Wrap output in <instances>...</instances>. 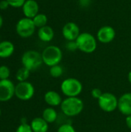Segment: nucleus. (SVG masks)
<instances>
[{"mask_svg": "<svg viewBox=\"0 0 131 132\" xmlns=\"http://www.w3.org/2000/svg\"><path fill=\"white\" fill-rule=\"evenodd\" d=\"M61 111L67 117H76L80 114L84 108V104L79 97H66L60 105Z\"/></svg>", "mask_w": 131, "mask_h": 132, "instance_id": "nucleus-1", "label": "nucleus"}, {"mask_svg": "<svg viewBox=\"0 0 131 132\" xmlns=\"http://www.w3.org/2000/svg\"><path fill=\"white\" fill-rule=\"evenodd\" d=\"M78 50L84 53H93L97 47V38L90 32H81L76 39Z\"/></svg>", "mask_w": 131, "mask_h": 132, "instance_id": "nucleus-2", "label": "nucleus"}, {"mask_svg": "<svg viewBox=\"0 0 131 132\" xmlns=\"http://www.w3.org/2000/svg\"><path fill=\"white\" fill-rule=\"evenodd\" d=\"M42 57L43 63L51 67L60 63L63 60V51L59 46H48L42 52Z\"/></svg>", "mask_w": 131, "mask_h": 132, "instance_id": "nucleus-3", "label": "nucleus"}, {"mask_svg": "<svg viewBox=\"0 0 131 132\" xmlns=\"http://www.w3.org/2000/svg\"><path fill=\"white\" fill-rule=\"evenodd\" d=\"M60 89L66 97H79L83 91V84L78 79L69 77L62 82Z\"/></svg>", "mask_w": 131, "mask_h": 132, "instance_id": "nucleus-4", "label": "nucleus"}, {"mask_svg": "<svg viewBox=\"0 0 131 132\" xmlns=\"http://www.w3.org/2000/svg\"><path fill=\"white\" fill-rule=\"evenodd\" d=\"M22 67L27 68L30 71L39 69L43 63L42 53L36 50H28L25 52L22 56Z\"/></svg>", "mask_w": 131, "mask_h": 132, "instance_id": "nucleus-5", "label": "nucleus"}, {"mask_svg": "<svg viewBox=\"0 0 131 132\" xmlns=\"http://www.w3.org/2000/svg\"><path fill=\"white\" fill-rule=\"evenodd\" d=\"M97 101L100 108L105 112H113L118 108V98L112 93H103L102 96Z\"/></svg>", "mask_w": 131, "mask_h": 132, "instance_id": "nucleus-6", "label": "nucleus"}, {"mask_svg": "<svg viewBox=\"0 0 131 132\" xmlns=\"http://www.w3.org/2000/svg\"><path fill=\"white\" fill-rule=\"evenodd\" d=\"M36 26L32 21V19L29 18H22L19 19L15 26V30L17 34L22 38H29L31 37L35 31Z\"/></svg>", "mask_w": 131, "mask_h": 132, "instance_id": "nucleus-7", "label": "nucleus"}, {"mask_svg": "<svg viewBox=\"0 0 131 132\" xmlns=\"http://www.w3.org/2000/svg\"><path fill=\"white\" fill-rule=\"evenodd\" d=\"M35 94V88L33 85L28 82H19L15 85V95L17 98L21 101H29L30 100Z\"/></svg>", "mask_w": 131, "mask_h": 132, "instance_id": "nucleus-8", "label": "nucleus"}, {"mask_svg": "<svg viewBox=\"0 0 131 132\" xmlns=\"http://www.w3.org/2000/svg\"><path fill=\"white\" fill-rule=\"evenodd\" d=\"M15 86L10 80H0V101L5 102L15 95Z\"/></svg>", "mask_w": 131, "mask_h": 132, "instance_id": "nucleus-9", "label": "nucleus"}, {"mask_svg": "<svg viewBox=\"0 0 131 132\" xmlns=\"http://www.w3.org/2000/svg\"><path fill=\"white\" fill-rule=\"evenodd\" d=\"M116 37V31L110 26L100 27L97 32V39L103 44H107L113 41Z\"/></svg>", "mask_w": 131, "mask_h": 132, "instance_id": "nucleus-10", "label": "nucleus"}, {"mask_svg": "<svg viewBox=\"0 0 131 132\" xmlns=\"http://www.w3.org/2000/svg\"><path fill=\"white\" fill-rule=\"evenodd\" d=\"M79 26L73 22H66L62 29V34L66 41H76L80 34Z\"/></svg>", "mask_w": 131, "mask_h": 132, "instance_id": "nucleus-11", "label": "nucleus"}, {"mask_svg": "<svg viewBox=\"0 0 131 132\" xmlns=\"http://www.w3.org/2000/svg\"><path fill=\"white\" fill-rule=\"evenodd\" d=\"M117 109L126 117L131 115V92L125 93L120 97Z\"/></svg>", "mask_w": 131, "mask_h": 132, "instance_id": "nucleus-12", "label": "nucleus"}, {"mask_svg": "<svg viewBox=\"0 0 131 132\" xmlns=\"http://www.w3.org/2000/svg\"><path fill=\"white\" fill-rule=\"evenodd\" d=\"M22 8V12L26 18L33 19L37 14H39V4L36 0H26Z\"/></svg>", "mask_w": 131, "mask_h": 132, "instance_id": "nucleus-13", "label": "nucleus"}, {"mask_svg": "<svg viewBox=\"0 0 131 132\" xmlns=\"http://www.w3.org/2000/svg\"><path fill=\"white\" fill-rule=\"evenodd\" d=\"M44 101L49 107H57L60 106L63 99L61 95L54 90H49L44 95Z\"/></svg>", "mask_w": 131, "mask_h": 132, "instance_id": "nucleus-14", "label": "nucleus"}, {"mask_svg": "<svg viewBox=\"0 0 131 132\" xmlns=\"http://www.w3.org/2000/svg\"><path fill=\"white\" fill-rule=\"evenodd\" d=\"M54 36L55 32L53 29L47 25L39 28L38 30V37L44 43H49L52 41L54 38Z\"/></svg>", "mask_w": 131, "mask_h": 132, "instance_id": "nucleus-15", "label": "nucleus"}, {"mask_svg": "<svg viewBox=\"0 0 131 132\" xmlns=\"http://www.w3.org/2000/svg\"><path fill=\"white\" fill-rule=\"evenodd\" d=\"M30 126L33 132H47L49 124L42 118H35L31 121Z\"/></svg>", "mask_w": 131, "mask_h": 132, "instance_id": "nucleus-16", "label": "nucleus"}, {"mask_svg": "<svg viewBox=\"0 0 131 132\" xmlns=\"http://www.w3.org/2000/svg\"><path fill=\"white\" fill-rule=\"evenodd\" d=\"M15 51L14 44L8 40L0 42V58H8L11 56Z\"/></svg>", "mask_w": 131, "mask_h": 132, "instance_id": "nucleus-17", "label": "nucleus"}, {"mask_svg": "<svg viewBox=\"0 0 131 132\" xmlns=\"http://www.w3.org/2000/svg\"><path fill=\"white\" fill-rule=\"evenodd\" d=\"M58 117V114L57 111L52 107L49 108H46V109H44V111H42V118L48 123V124H52L54 123Z\"/></svg>", "mask_w": 131, "mask_h": 132, "instance_id": "nucleus-18", "label": "nucleus"}, {"mask_svg": "<svg viewBox=\"0 0 131 132\" xmlns=\"http://www.w3.org/2000/svg\"><path fill=\"white\" fill-rule=\"evenodd\" d=\"M32 21H33L36 27L39 29L41 27L46 26V24L48 22V18L45 14L39 13L32 19Z\"/></svg>", "mask_w": 131, "mask_h": 132, "instance_id": "nucleus-19", "label": "nucleus"}, {"mask_svg": "<svg viewBox=\"0 0 131 132\" xmlns=\"http://www.w3.org/2000/svg\"><path fill=\"white\" fill-rule=\"evenodd\" d=\"M30 70H29L27 68L22 67L21 68H19L16 73L15 77L16 80L19 82H24V81H27V79L29 78V75H30Z\"/></svg>", "mask_w": 131, "mask_h": 132, "instance_id": "nucleus-20", "label": "nucleus"}, {"mask_svg": "<svg viewBox=\"0 0 131 132\" xmlns=\"http://www.w3.org/2000/svg\"><path fill=\"white\" fill-rule=\"evenodd\" d=\"M49 74L53 78H59L63 74V68L59 65H55L50 67Z\"/></svg>", "mask_w": 131, "mask_h": 132, "instance_id": "nucleus-21", "label": "nucleus"}, {"mask_svg": "<svg viewBox=\"0 0 131 132\" xmlns=\"http://www.w3.org/2000/svg\"><path fill=\"white\" fill-rule=\"evenodd\" d=\"M10 76V70L7 66H0V80H8Z\"/></svg>", "mask_w": 131, "mask_h": 132, "instance_id": "nucleus-22", "label": "nucleus"}, {"mask_svg": "<svg viewBox=\"0 0 131 132\" xmlns=\"http://www.w3.org/2000/svg\"><path fill=\"white\" fill-rule=\"evenodd\" d=\"M57 132H76L74 127L69 124V123H66V124H63L62 125H60L57 130Z\"/></svg>", "mask_w": 131, "mask_h": 132, "instance_id": "nucleus-23", "label": "nucleus"}, {"mask_svg": "<svg viewBox=\"0 0 131 132\" xmlns=\"http://www.w3.org/2000/svg\"><path fill=\"white\" fill-rule=\"evenodd\" d=\"M26 0H7L9 6L12 8H21L23 6Z\"/></svg>", "mask_w": 131, "mask_h": 132, "instance_id": "nucleus-24", "label": "nucleus"}, {"mask_svg": "<svg viewBox=\"0 0 131 132\" xmlns=\"http://www.w3.org/2000/svg\"><path fill=\"white\" fill-rule=\"evenodd\" d=\"M15 132H33L32 130V128L30 125L25 123V124H20V125L17 128Z\"/></svg>", "mask_w": 131, "mask_h": 132, "instance_id": "nucleus-25", "label": "nucleus"}, {"mask_svg": "<svg viewBox=\"0 0 131 132\" xmlns=\"http://www.w3.org/2000/svg\"><path fill=\"white\" fill-rule=\"evenodd\" d=\"M65 47L68 51H70V52H74L78 50L76 41H67L66 43Z\"/></svg>", "mask_w": 131, "mask_h": 132, "instance_id": "nucleus-26", "label": "nucleus"}, {"mask_svg": "<svg viewBox=\"0 0 131 132\" xmlns=\"http://www.w3.org/2000/svg\"><path fill=\"white\" fill-rule=\"evenodd\" d=\"M102 94H103V92H102V90H100V89H99V88H93V89H92V90H91V96L93 97V98H95V99H97V100H98L101 96H102Z\"/></svg>", "mask_w": 131, "mask_h": 132, "instance_id": "nucleus-27", "label": "nucleus"}, {"mask_svg": "<svg viewBox=\"0 0 131 132\" xmlns=\"http://www.w3.org/2000/svg\"><path fill=\"white\" fill-rule=\"evenodd\" d=\"M78 1H79V5L82 8H87L92 3V0H78Z\"/></svg>", "mask_w": 131, "mask_h": 132, "instance_id": "nucleus-28", "label": "nucleus"}, {"mask_svg": "<svg viewBox=\"0 0 131 132\" xmlns=\"http://www.w3.org/2000/svg\"><path fill=\"white\" fill-rule=\"evenodd\" d=\"M8 6H9V4L7 2V0L0 1V9L1 10H5L6 9H8Z\"/></svg>", "mask_w": 131, "mask_h": 132, "instance_id": "nucleus-29", "label": "nucleus"}, {"mask_svg": "<svg viewBox=\"0 0 131 132\" xmlns=\"http://www.w3.org/2000/svg\"><path fill=\"white\" fill-rule=\"evenodd\" d=\"M125 122H126V125H127V128L131 130V115H129V116L126 117Z\"/></svg>", "mask_w": 131, "mask_h": 132, "instance_id": "nucleus-30", "label": "nucleus"}, {"mask_svg": "<svg viewBox=\"0 0 131 132\" xmlns=\"http://www.w3.org/2000/svg\"><path fill=\"white\" fill-rule=\"evenodd\" d=\"M127 79H128V81L129 83L131 84V70L128 73V75H127Z\"/></svg>", "mask_w": 131, "mask_h": 132, "instance_id": "nucleus-31", "label": "nucleus"}, {"mask_svg": "<svg viewBox=\"0 0 131 132\" xmlns=\"http://www.w3.org/2000/svg\"><path fill=\"white\" fill-rule=\"evenodd\" d=\"M2 25H3V18H2V15H0V29L2 28Z\"/></svg>", "mask_w": 131, "mask_h": 132, "instance_id": "nucleus-32", "label": "nucleus"}, {"mask_svg": "<svg viewBox=\"0 0 131 132\" xmlns=\"http://www.w3.org/2000/svg\"><path fill=\"white\" fill-rule=\"evenodd\" d=\"M0 116H1V109H0Z\"/></svg>", "mask_w": 131, "mask_h": 132, "instance_id": "nucleus-33", "label": "nucleus"}]
</instances>
